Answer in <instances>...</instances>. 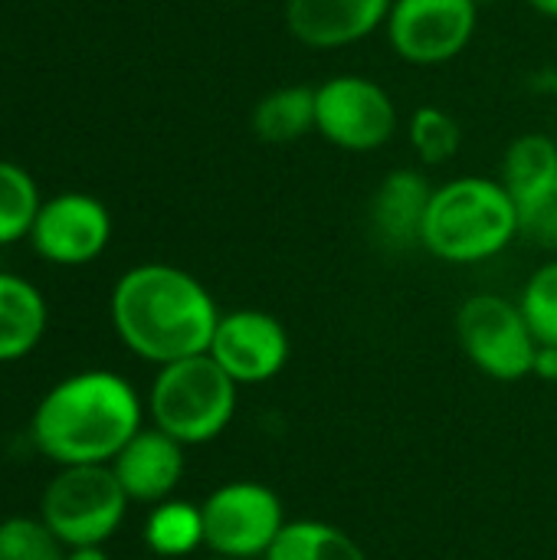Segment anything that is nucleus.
Returning <instances> with one entry per match:
<instances>
[{
  "label": "nucleus",
  "instance_id": "1",
  "mask_svg": "<svg viewBox=\"0 0 557 560\" xmlns=\"http://www.w3.org/2000/svg\"><path fill=\"white\" fill-rule=\"evenodd\" d=\"M108 318L118 341L158 368L207 354L220 312L207 285L181 266L141 262L118 276Z\"/></svg>",
  "mask_w": 557,
  "mask_h": 560
},
{
  "label": "nucleus",
  "instance_id": "2",
  "mask_svg": "<svg viewBox=\"0 0 557 560\" xmlns=\"http://www.w3.org/2000/svg\"><path fill=\"white\" fill-rule=\"evenodd\" d=\"M138 430L141 400L115 371L62 377L30 417L33 446L56 466H108Z\"/></svg>",
  "mask_w": 557,
  "mask_h": 560
},
{
  "label": "nucleus",
  "instance_id": "3",
  "mask_svg": "<svg viewBox=\"0 0 557 560\" xmlns=\"http://www.w3.org/2000/svg\"><path fill=\"white\" fill-rule=\"evenodd\" d=\"M519 236V207L502 180L463 174L433 187L420 246L440 262L473 266L506 253Z\"/></svg>",
  "mask_w": 557,
  "mask_h": 560
},
{
  "label": "nucleus",
  "instance_id": "4",
  "mask_svg": "<svg viewBox=\"0 0 557 560\" xmlns=\"http://www.w3.org/2000/svg\"><path fill=\"white\" fill-rule=\"evenodd\" d=\"M236 381L207 354L158 368L148 410L158 430L184 446L217 440L236 413Z\"/></svg>",
  "mask_w": 557,
  "mask_h": 560
},
{
  "label": "nucleus",
  "instance_id": "5",
  "mask_svg": "<svg viewBox=\"0 0 557 560\" xmlns=\"http://www.w3.org/2000/svg\"><path fill=\"white\" fill-rule=\"evenodd\" d=\"M128 495L112 466H59L39 499V518L66 548H102L125 522Z\"/></svg>",
  "mask_w": 557,
  "mask_h": 560
},
{
  "label": "nucleus",
  "instance_id": "6",
  "mask_svg": "<svg viewBox=\"0 0 557 560\" xmlns=\"http://www.w3.org/2000/svg\"><path fill=\"white\" fill-rule=\"evenodd\" d=\"M401 112L394 95L361 72H338L315 85V135L348 154L394 141Z\"/></svg>",
  "mask_w": 557,
  "mask_h": 560
},
{
  "label": "nucleus",
  "instance_id": "7",
  "mask_svg": "<svg viewBox=\"0 0 557 560\" xmlns=\"http://www.w3.org/2000/svg\"><path fill=\"white\" fill-rule=\"evenodd\" d=\"M456 335L466 358L492 381H522L532 374L538 341L519 308L496 292L469 295L456 312Z\"/></svg>",
  "mask_w": 557,
  "mask_h": 560
},
{
  "label": "nucleus",
  "instance_id": "8",
  "mask_svg": "<svg viewBox=\"0 0 557 560\" xmlns=\"http://www.w3.org/2000/svg\"><path fill=\"white\" fill-rule=\"evenodd\" d=\"M204 545L217 558H266L276 545L282 522V502L259 482H227L204 505Z\"/></svg>",
  "mask_w": 557,
  "mask_h": 560
},
{
  "label": "nucleus",
  "instance_id": "9",
  "mask_svg": "<svg viewBox=\"0 0 557 560\" xmlns=\"http://www.w3.org/2000/svg\"><path fill=\"white\" fill-rule=\"evenodd\" d=\"M476 0H394L384 33L397 59L410 66H443L476 36Z\"/></svg>",
  "mask_w": 557,
  "mask_h": 560
},
{
  "label": "nucleus",
  "instance_id": "10",
  "mask_svg": "<svg viewBox=\"0 0 557 560\" xmlns=\"http://www.w3.org/2000/svg\"><path fill=\"white\" fill-rule=\"evenodd\" d=\"M112 243L108 207L82 190H66L39 203L30 246L53 266H89Z\"/></svg>",
  "mask_w": 557,
  "mask_h": 560
},
{
  "label": "nucleus",
  "instance_id": "11",
  "mask_svg": "<svg viewBox=\"0 0 557 560\" xmlns=\"http://www.w3.org/2000/svg\"><path fill=\"white\" fill-rule=\"evenodd\" d=\"M210 358L236 384L272 381L289 361V331L286 325L259 308H236L220 315Z\"/></svg>",
  "mask_w": 557,
  "mask_h": 560
},
{
  "label": "nucleus",
  "instance_id": "12",
  "mask_svg": "<svg viewBox=\"0 0 557 560\" xmlns=\"http://www.w3.org/2000/svg\"><path fill=\"white\" fill-rule=\"evenodd\" d=\"M394 0H286V30L295 43L328 52L384 30Z\"/></svg>",
  "mask_w": 557,
  "mask_h": 560
},
{
  "label": "nucleus",
  "instance_id": "13",
  "mask_svg": "<svg viewBox=\"0 0 557 560\" xmlns=\"http://www.w3.org/2000/svg\"><path fill=\"white\" fill-rule=\"evenodd\" d=\"M108 466L131 502L158 505L184 479V443L158 427L138 430Z\"/></svg>",
  "mask_w": 557,
  "mask_h": 560
},
{
  "label": "nucleus",
  "instance_id": "14",
  "mask_svg": "<svg viewBox=\"0 0 557 560\" xmlns=\"http://www.w3.org/2000/svg\"><path fill=\"white\" fill-rule=\"evenodd\" d=\"M433 187L417 167H394L371 194V226L387 249H414L423 240V220Z\"/></svg>",
  "mask_w": 557,
  "mask_h": 560
},
{
  "label": "nucleus",
  "instance_id": "15",
  "mask_svg": "<svg viewBox=\"0 0 557 560\" xmlns=\"http://www.w3.org/2000/svg\"><path fill=\"white\" fill-rule=\"evenodd\" d=\"M46 325L49 308L43 292L30 279L0 269V364L33 354L46 335Z\"/></svg>",
  "mask_w": 557,
  "mask_h": 560
},
{
  "label": "nucleus",
  "instance_id": "16",
  "mask_svg": "<svg viewBox=\"0 0 557 560\" xmlns=\"http://www.w3.org/2000/svg\"><path fill=\"white\" fill-rule=\"evenodd\" d=\"M502 187L515 200L519 213L529 210L535 200H542L557 184V141L545 131H525L519 135L502 158L499 171Z\"/></svg>",
  "mask_w": 557,
  "mask_h": 560
},
{
  "label": "nucleus",
  "instance_id": "17",
  "mask_svg": "<svg viewBox=\"0 0 557 560\" xmlns=\"http://www.w3.org/2000/svg\"><path fill=\"white\" fill-rule=\"evenodd\" d=\"M253 135L266 144H292L315 135V85H279L250 115Z\"/></svg>",
  "mask_w": 557,
  "mask_h": 560
},
{
  "label": "nucleus",
  "instance_id": "18",
  "mask_svg": "<svg viewBox=\"0 0 557 560\" xmlns=\"http://www.w3.org/2000/svg\"><path fill=\"white\" fill-rule=\"evenodd\" d=\"M266 560H368L361 545L325 522H292L279 532Z\"/></svg>",
  "mask_w": 557,
  "mask_h": 560
},
{
  "label": "nucleus",
  "instance_id": "19",
  "mask_svg": "<svg viewBox=\"0 0 557 560\" xmlns=\"http://www.w3.org/2000/svg\"><path fill=\"white\" fill-rule=\"evenodd\" d=\"M144 545L154 558H184L204 545V512L190 502H158L144 522Z\"/></svg>",
  "mask_w": 557,
  "mask_h": 560
},
{
  "label": "nucleus",
  "instance_id": "20",
  "mask_svg": "<svg viewBox=\"0 0 557 560\" xmlns=\"http://www.w3.org/2000/svg\"><path fill=\"white\" fill-rule=\"evenodd\" d=\"M43 197L26 167L0 158V246L30 240Z\"/></svg>",
  "mask_w": 557,
  "mask_h": 560
},
{
  "label": "nucleus",
  "instance_id": "21",
  "mask_svg": "<svg viewBox=\"0 0 557 560\" xmlns=\"http://www.w3.org/2000/svg\"><path fill=\"white\" fill-rule=\"evenodd\" d=\"M407 141H410V151L423 164L433 167V164H446L450 158H456L463 144V128L446 108L420 105L407 121Z\"/></svg>",
  "mask_w": 557,
  "mask_h": 560
},
{
  "label": "nucleus",
  "instance_id": "22",
  "mask_svg": "<svg viewBox=\"0 0 557 560\" xmlns=\"http://www.w3.org/2000/svg\"><path fill=\"white\" fill-rule=\"evenodd\" d=\"M69 548L46 528L43 518H3L0 522V560H66Z\"/></svg>",
  "mask_w": 557,
  "mask_h": 560
},
{
  "label": "nucleus",
  "instance_id": "23",
  "mask_svg": "<svg viewBox=\"0 0 557 560\" xmlns=\"http://www.w3.org/2000/svg\"><path fill=\"white\" fill-rule=\"evenodd\" d=\"M519 308L538 345H557V259L529 276Z\"/></svg>",
  "mask_w": 557,
  "mask_h": 560
},
{
  "label": "nucleus",
  "instance_id": "24",
  "mask_svg": "<svg viewBox=\"0 0 557 560\" xmlns=\"http://www.w3.org/2000/svg\"><path fill=\"white\" fill-rule=\"evenodd\" d=\"M519 220H522V236H529L545 249H557V184L542 200L522 210Z\"/></svg>",
  "mask_w": 557,
  "mask_h": 560
},
{
  "label": "nucleus",
  "instance_id": "25",
  "mask_svg": "<svg viewBox=\"0 0 557 560\" xmlns=\"http://www.w3.org/2000/svg\"><path fill=\"white\" fill-rule=\"evenodd\" d=\"M532 374L548 381V384H557V345H538Z\"/></svg>",
  "mask_w": 557,
  "mask_h": 560
},
{
  "label": "nucleus",
  "instance_id": "26",
  "mask_svg": "<svg viewBox=\"0 0 557 560\" xmlns=\"http://www.w3.org/2000/svg\"><path fill=\"white\" fill-rule=\"evenodd\" d=\"M66 560H112L102 548H69Z\"/></svg>",
  "mask_w": 557,
  "mask_h": 560
},
{
  "label": "nucleus",
  "instance_id": "27",
  "mask_svg": "<svg viewBox=\"0 0 557 560\" xmlns=\"http://www.w3.org/2000/svg\"><path fill=\"white\" fill-rule=\"evenodd\" d=\"M538 16H548V20H557V0H525Z\"/></svg>",
  "mask_w": 557,
  "mask_h": 560
},
{
  "label": "nucleus",
  "instance_id": "28",
  "mask_svg": "<svg viewBox=\"0 0 557 560\" xmlns=\"http://www.w3.org/2000/svg\"><path fill=\"white\" fill-rule=\"evenodd\" d=\"M489 3H496V0H476V7L483 10V7H489Z\"/></svg>",
  "mask_w": 557,
  "mask_h": 560
},
{
  "label": "nucleus",
  "instance_id": "29",
  "mask_svg": "<svg viewBox=\"0 0 557 560\" xmlns=\"http://www.w3.org/2000/svg\"><path fill=\"white\" fill-rule=\"evenodd\" d=\"M210 560H230V558H210Z\"/></svg>",
  "mask_w": 557,
  "mask_h": 560
}]
</instances>
